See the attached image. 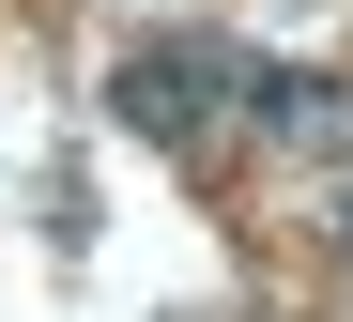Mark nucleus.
I'll return each instance as SVG.
<instances>
[{
    "label": "nucleus",
    "instance_id": "f257e3e1",
    "mask_svg": "<svg viewBox=\"0 0 353 322\" xmlns=\"http://www.w3.org/2000/svg\"><path fill=\"white\" fill-rule=\"evenodd\" d=\"M108 108H123V139H215V108H246V61L230 46H123L108 61Z\"/></svg>",
    "mask_w": 353,
    "mask_h": 322
},
{
    "label": "nucleus",
    "instance_id": "f03ea898",
    "mask_svg": "<svg viewBox=\"0 0 353 322\" xmlns=\"http://www.w3.org/2000/svg\"><path fill=\"white\" fill-rule=\"evenodd\" d=\"M246 108H261V139H292V154H353V77H292V61H246Z\"/></svg>",
    "mask_w": 353,
    "mask_h": 322
}]
</instances>
